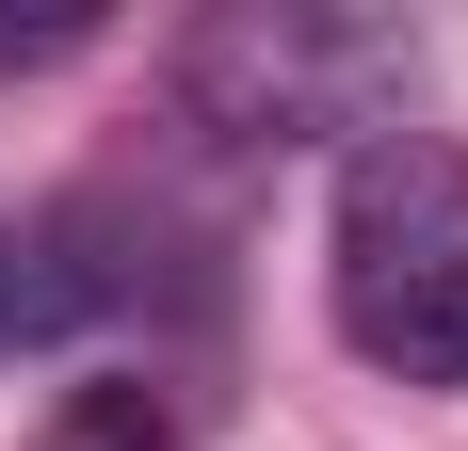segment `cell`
Instances as JSON below:
<instances>
[{
	"label": "cell",
	"mask_w": 468,
	"mask_h": 451,
	"mask_svg": "<svg viewBox=\"0 0 468 451\" xmlns=\"http://www.w3.org/2000/svg\"><path fill=\"white\" fill-rule=\"evenodd\" d=\"M48 451H178V419H162V387H65Z\"/></svg>",
	"instance_id": "2"
},
{
	"label": "cell",
	"mask_w": 468,
	"mask_h": 451,
	"mask_svg": "<svg viewBox=\"0 0 468 451\" xmlns=\"http://www.w3.org/2000/svg\"><path fill=\"white\" fill-rule=\"evenodd\" d=\"M324 290L388 387H468V145L452 130H372L339 162Z\"/></svg>",
	"instance_id": "1"
}]
</instances>
